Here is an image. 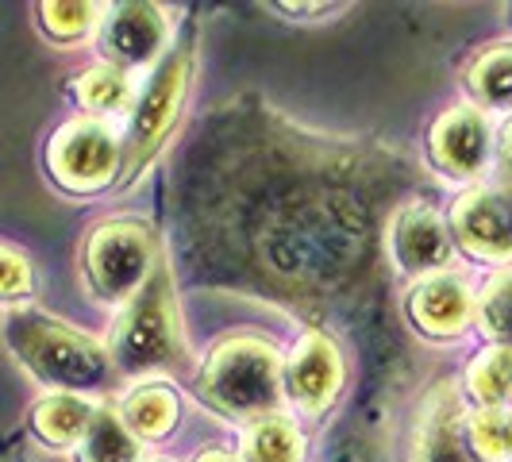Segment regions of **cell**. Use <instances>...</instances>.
<instances>
[{"mask_svg": "<svg viewBox=\"0 0 512 462\" xmlns=\"http://www.w3.org/2000/svg\"><path fill=\"white\" fill-rule=\"evenodd\" d=\"M501 170H505V181H509V197H512V128L505 131V147H501Z\"/></svg>", "mask_w": 512, "mask_h": 462, "instance_id": "obj_25", "label": "cell"}, {"mask_svg": "<svg viewBox=\"0 0 512 462\" xmlns=\"http://www.w3.org/2000/svg\"><path fill=\"white\" fill-rule=\"evenodd\" d=\"M389 255L397 262V270L416 282L428 274H439V270H447V262L455 255L451 224L432 205L401 208L389 224Z\"/></svg>", "mask_w": 512, "mask_h": 462, "instance_id": "obj_10", "label": "cell"}, {"mask_svg": "<svg viewBox=\"0 0 512 462\" xmlns=\"http://www.w3.org/2000/svg\"><path fill=\"white\" fill-rule=\"evenodd\" d=\"M108 355L124 374H151L181 359V332L166 274H154V282L143 285L124 305V316L112 328Z\"/></svg>", "mask_w": 512, "mask_h": 462, "instance_id": "obj_4", "label": "cell"}, {"mask_svg": "<svg viewBox=\"0 0 512 462\" xmlns=\"http://www.w3.org/2000/svg\"><path fill=\"white\" fill-rule=\"evenodd\" d=\"M343 378H347L343 351L335 347L332 335L324 332H305L293 343L289 359L282 362L285 397L301 412L332 409L339 389H343Z\"/></svg>", "mask_w": 512, "mask_h": 462, "instance_id": "obj_8", "label": "cell"}, {"mask_svg": "<svg viewBox=\"0 0 512 462\" xmlns=\"http://www.w3.org/2000/svg\"><path fill=\"white\" fill-rule=\"evenodd\" d=\"M482 332L497 343V347H512V270L493 278L482 293V301L474 308Z\"/></svg>", "mask_w": 512, "mask_h": 462, "instance_id": "obj_23", "label": "cell"}, {"mask_svg": "<svg viewBox=\"0 0 512 462\" xmlns=\"http://www.w3.org/2000/svg\"><path fill=\"white\" fill-rule=\"evenodd\" d=\"M120 416H124V424L131 428L135 439H162L174 432V424L181 416V401L170 385L143 382L124 397Z\"/></svg>", "mask_w": 512, "mask_h": 462, "instance_id": "obj_15", "label": "cell"}, {"mask_svg": "<svg viewBox=\"0 0 512 462\" xmlns=\"http://www.w3.org/2000/svg\"><path fill=\"white\" fill-rule=\"evenodd\" d=\"M143 447L139 439L131 436V428L124 424L120 409H108L97 405L93 420H89V432L77 443V459L81 462H139Z\"/></svg>", "mask_w": 512, "mask_h": 462, "instance_id": "obj_16", "label": "cell"}, {"mask_svg": "<svg viewBox=\"0 0 512 462\" xmlns=\"http://www.w3.org/2000/svg\"><path fill=\"white\" fill-rule=\"evenodd\" d=\"M185 93H189V51H170L154 66L147 89L131 104V128L124 139L128 178H135L166 143V135L178 124Z\"/></svg>", "mask_w": 512, "mask_h": 462, "instance_id": "obj_6", "label": "cell"}, {"mask_svg": "<svg viewBox=\"0 0 512 462\" xmlns=\"http://www.w3.org/2000/svg\"><path fill=\"white\" fill-rule=\"evenodd\" d=\"M412 462H478L466 447L462 432L459 397L451 389H436L424 405V416L416 424V443H412Z\"/></svg>", "mask_w": 512, "mask_h": 462, "instance_id": "obj_13", "label": "cell"}, {"mask_svg": "<svg viewBox=\"0 0 512 462\" xmlns=\"http://www.w3.org/2000/svg\"><path fill=\"white\" fill-rule=\"evenodd\" d=\"M428 154L439 174L455 181L482 178L493 158V124L478 104H455L439 112L428 131Z\"/></svg>", "mask_w": 512, "mask_h": 462, "instance_id": "obj_7", "label": "cell"}, {"mask_svg": "<svg viewBox=\"0 0 512 462\" xmlns=\"http://www.w3.org/2000/svg\"><path fill=\"white\" fill-rule=\"evenodd\" d=\"M466 389L482 409H509L512 401V347H486L466 366Z\"/></svg>", "mask_w": 512, "mask_h": 462, "instance_id": "obj_20", "label": "cell"}, {"mask_svg": "<svg viewBox=\"0 0 512 462\" xmlns=\"http://www.w3.org/2000/svg\"><path fill=\"white\" fill-rule=\"evenodd\" d=\"M243 462H305V436L289 416L255 420L243 436Z\"/></svg>", "mask_w": 512, "mask_h": 462, "instance_id": "obj_18", "label": "cell"}, {"mask_svg": "<svg viewBox=\"0 0 512 462\" xmlns=\"http://www.w3.org/2000/svg\"><path fill=\"white\" fill-rule=\"evenodd\" d=\"M197 462H243V459H235V455H228V451H205Z\"/></svg>", "mask_w": 512, "mask_h": 462, "instance_id": "obj_26", "label": "cell"}, {"mask_svg": "<svg viewBox=\"0 0 512 462\" xmlns=\"http://www.w3.org/2000/svg\"><path fill=\"white\" fill-rule=\"evenodd\" d=\"M39 24L54 43H77L93 27L101 24V4H81V0H51L39 4Z\"/></svg>", "mask_w": 512, "mask_h": 462, "instance_id": "obj_22", "label": "cell"}, {"mask_svg": "<svg viewBox=\"0 0 512 462\" xmlns=\"http://www.w3.org/2000/svg\"><path fill=\"white\" fill-rule=\"evenodd\" d=\"M47 170L66 193H101L124 170V143L104 120H66L47 143Z\"/></svg>", "mask_w": 512, "mask_h": 462, "instance_id": "obj_5", "label": "cell"}, {"mask_svg": "<svg viewBox=\"0 0 512 462\" xmlns=\"http://www.w3.org/2000/svg\"><path fill=\"white\" fill-rule=\"evenodd\" d=\"M74 97L93 120H101V116H116V112L131 108L135 104V89H131V77L124 70L101 62V66H93V70H85V74L77 77Z\"/></svg>", "mask_w": 512, "mask_h": 462, "instance_id": "obj_19", "label": "cell"}, {"mask_svg": "<svg viewBox=\"0 0 512 462\" xmlns=\"http://www.w3.org/2000/svg\"><path fill=\"white\" fill-rule=\"evenodd\" d=\"M201 393L212 409L235 420L278 416L282 389V355L258 335H231L212 347L201 366Z\"/></svg>", "mask_w": 512, "mask_h": 462, "instance_id": "obj_2", "label": "cell"}, {"mask_svg": "<svg viewBox=\"0 0 512 462\" xmlns=\"http://www.w3.org/2000/svg\"><path fill=\"white\" fill-rule=\"evenodd\" d=\"M85 278L104 305H128L151 282L158 266V239L143 220H104L85 239Z\"/></svg>", "mask_w": 512, "mask_h": 462, "instance_id": "obj_3", "label": "cell"}, {"mask_svg": "<svg viewBox=\"0 0 512 462\" xmlns=\"http://www.w3.org/2000/svg\"><path fill=\"white\" fill-rule=\"evenodd\" d=\"M451 239L486 262H512V197L505 189H470L451 212Z\"/></svg>", "mask_w": 512, "mask_h": 462, "instance_id": "obj_11", "label": "cell"}, {"mask_svg": "<svg viewBox=\"0 0 512 462\" xmlns=\"http://www.w3.org/2000/svg\"><path fill=\"white\" fill-rule=\"evenodd\" d=\"M405 308H409L412 328L420 335H428V339H455V335L470 328L478 301H474L470 285L462 282L459 274L439 270V274H428V278L412 282Z\"/></svg>", "mask_w": 512, "mask_h": 462, "instance_id": "obj_12", "label": "cell"}, {"mask_svg": "<svg viewBox=\"0 0 512 462\" xmlns=\"http://www.w3.org/2000/svg\"><path fill=\"white\" fill-rule=\"evenodd\" d=\"M97 405L89 397H77V393H47L35 409H31V428L35 436L51 447H77L81 436L89 432V420H93Z\"/></svg>", "mask_w": 512, "mask_h": 462, "instance_id": "obj_14", "label": "cell"}, {"mask_svg": "<svg viewBox=\"0 0 512 462\" xmlns=\"http://www.w3.org/2000/svg\"><path fill=\"white\" fill-rule=\"evenodd\" d=\"M462 432L478 462H512V409H478L462 420Z\"/></svg>", "mask_w": 512, "mask_h": 462, "instance_id": "obj_21", "label": "cell"}, {"mask_svg": "<svg viewBox=\"0 0 512 462\" xmlns=\"http://www.w3.org/2000/svg\"><path fill=\"white\" fill-rule=\"evenodd\" d=\"M170 43V20L158 4H116L101 16V54L116 70H143L154 66Z\"/></svg>", "mask_w": 512, "mask_h": 462, "instance_id": "obj_9", "label": "cell"}, {"mask_svg": "<svg viewBox=\"0 0 512 462\" xmlns=\"http://www.w3.org/2000/svg\"><path fill=\"white\" fill-rule=\"evenodd\" d=\"M4 343L20 359L35 382L51 385L54 393H97L112 382V355L93 335L77 332L47 312L20 308L4 316Z\"/></svg>", "mask_w": 512, "mask_h": 462, "instance_id": "obj_1", "label": "cell"}, {"mask_svg": "<svg viewBox=\"0 0 512 462\" xmlns=\"http://www.w3.org/2000/svg\"><path fill=\"white\" fill-rule=\"evenodd\" d=\"M35 285V274H31V262H27L24 251L0 243V305H16L24 301Z\"/></svg>", "mask_w": 512, "mask_h": 462, "instance_id": "obj_24", "label": "cell"}, {"mask_svg": "<svg viewBox=\"0 0 512 462\" xmlns=\"http://www.w3.org/2000/svg\"><path fill=\"white\" fill-rule=\"evenodd\" d=\"M466 89L478 108H512V43H493L466 70Z\"/></svg>", "mask_w": 512, "mask_h": 462, "instance_id": "obj_17", "label": "cell"}]
</instances>
